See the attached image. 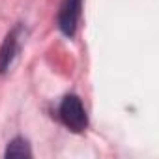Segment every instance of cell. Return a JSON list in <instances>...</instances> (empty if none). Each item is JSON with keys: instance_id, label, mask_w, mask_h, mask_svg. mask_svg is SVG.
I'll return each mask as SVG.
<instances>
[{"instance_id": "7a4b0ae2", "label": "cell", "mask_w": 159, "mask_h": 159, "mask_svg": "<svg viewBox=\"0 0 159 159\" xmlns=\"http://www.w3.org/2000/svg\"><path fill=\"white\" fill-rule=\"evenodd\" d=\"M81 10H83V0H62L56 23L66 38H73L77 34V26L81 21Z\"/></svg>"}, {"instance_id": "3957f363", "label": "cell", "mask_w": 159, "mask_h": 159, "mask_svg": "<svg viewBox=\"0 0 159 159\" xmlns=\"http://www.w3.org/2000/svg\"><path fill=\"white\" fill-rule=\"evenodd\" d=\"M21 38H23V26H15L4 38L2 45H0V75L8 73L13 60L17 58L21 51Z\"/></svg>"}, {"instance_id": "6da1fadb", "label": "cell", "mask_w": 159, "mask_h": 159, "mask_svg": "<svg viewBox=\"0 0 159 159\" xmlns=\"http://www.w3.org/2000/svg\"><path fill=\"white\" fill-rule=\"evenodd\" d=\"M58 116H60V122L71 133H83L88 127L86 109H84L81 98L75 94H69L62 99V103L58 107Z\"/></svg>"}, {"instance_id": "277c9868", "label": "cell", "mask_w": 159, "mask_h": 159, "mask_svg": "<svg viewBox=\"0 0 159 159\" xmlns=\"http://www.w3.org/2000/svg\"><path fill=\"white\" fill-rule=\"evenodd\" d=\"M4 155L6 157H32L34 153H32V148L25 137H15L13 140L8 142Z\"/></svg>"}]
</instances>
